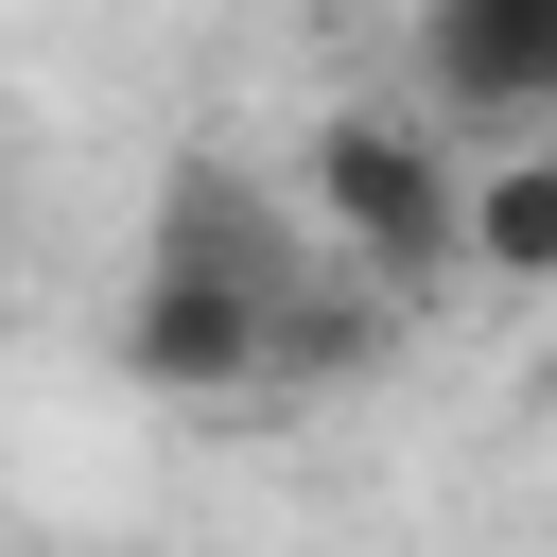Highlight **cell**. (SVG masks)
Here are the masks:
<instances>
[{
  "label": "cell",
  "mask_w": 557,
  "mask_h": 557,
  "mask_svg": "<svg viewBox=\"0 0 557 557\" xmlns=\"http://www.w3.org/2000/svg\"><path fill=\"white\" fill-rule=\"evenodd\" d=\"M383 313H400L383 278H313V261H296V278H278V313H261V400L366 383V366H383Z\"/></svg>",
  "instance_id": "4"
},
{
  "label": "cell",
  "mask_w": 557,
  "mask_h": 557,
  "mask_svg": "<svg viewBox=\"0 0 557 557\" xmlns=\"http://www.w3.org/2000/svg\"><path fill=\"white\" fill-rule=\"evenodd\" d=\"M470 278H557V139H505L470 174Z\"/></svg>",
  "instance_id": "5"
},
{
  "label": "cell",
  "mask_w": 557,
  "mask_h": 557,
  "mask_svg": "<svg viewBox=\"0 0 557 557\" xmlns=\"http://www.w3.org/2000/svg\"><path fill=\"white\" fill-rule=\"evenodd\" d=\"M313 261V226L244 174V157H174L139 278H122V383L139 400H261V313Z\"/></svg>",
  "instance_id": "1"
},
{
  "label": "cell",
  "mask_w": 557,
  "mask_h": 557,
  "mask_svg": "<svg viewBox=\"0 0 557 557\" xmlns=\"http://www.w3.org/2000/svg\"><path fill=\"white\" fill-rule=\"evenodd\" d=\"M435 122H557V0H418Z\"/></svg>",
  "instance_id": "3"
},
{
  "label": "cell",
  "mask_w": 557,
  "mask_h": 557,
  "mask_svg": "<svg viewBox=\"0 0 557 557\" xmlns=\"http://www.w3.org/2000/svg\"><path fill=\"white\" fill-rule=\"evenodd\" d=\"M296 226H313L348 278L435 296V278H470V157H453L418 104H331L313 157H296Z\"/></svg>",
  "instance_id": "2"
}]
</instances>
